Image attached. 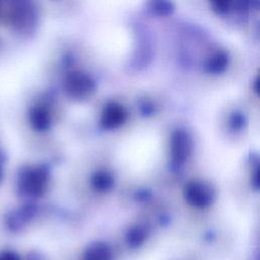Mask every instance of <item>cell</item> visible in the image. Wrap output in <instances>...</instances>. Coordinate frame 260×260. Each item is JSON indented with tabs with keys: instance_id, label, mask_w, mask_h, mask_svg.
<instances>
[{
	"instance_id": "5bb4252c",
	"label": "cell",
	"mask_w": 260,
	"mask_h": 260,
	"mask_svg": "<svg viewBox=\"0 0 260 260\" xmlns=\"http://www.w3.org/2000/svg\"><path fill=\"white\" fill-rule=\"evenodd\" d=\"M0 260H20L19 256L11 251H4L0 253Z\"/></svg>"
},
{
	"instance_id": "ba28073f",
	"label": "cell",
	"mask_w": 260,
	"mask_h": 260,
	"mask_svg": "<svg viewBox=\"0 0 260 260\" xmlns=\"http://www.w3.org/2000/svg\"><path fill=\"white\" fill-rule=\"evenodd\" d=\"M229 64V55L225 51H217L211 55L205 63V70L209 73H220Z\"/></svg>"
},
{
	"instance_id": "2e32d148",
	"label": "cell",
	"mask_w": 260,
	"mask_h": 260,
	"mask_svg": "<svg viewBox=\"0 0 260 260\" xmlns=\"http://www.w3.org/2000/svg\"><path fill=\"white\" fill-rule=\"evenodd\" d=\"M251 185L255 190L259 189V168L258 166L254 170V174L252 175V180H251Z\"/></svg>"
},
{
	"instance_id": "5b68a950",
	"label": "cell",
	"mask_w": 260,
	"mask_h": 260,
	"mask_svg": "<svg viewBox=\"0 0 260 260\" xmlns=\"http://www.w3.org/2000/svg\"><path fill=\"white\" fill-rule=\"evenodd\" d=\"M127 119V112L125 108L116 103H108L102 113V125L106 129H116L122 126Z\"/></svg>"
},
{
	"instance_id": "9c48e42d",
	"label": "cell",
	"mask_w": 260,
	"mask_h": 260,
	"mask_svg": "<svg viewBox=\"0 0 260 260\" xmlns=\"http://www.w3.org/2000/svg\"><path fill=\"white\" fill-rule=\"evenodd\" d=\"M91 184L98 191L110 190L114 185L112 175L106 171H98L91 177Z\"/></svg>"
},
{
	"instance_id": "e0dca14e",
	"label": "cell",
	"mask_w": 260,
	"mask_h": 260,
	"mask_svg": "<svg viewBox=\"0 0 260 260\" xmlns=\"http://www.w3.org/2000/svg\"><path fill=\"white\" fill-rule=\"evenodd\" d=\"M151 193L149 190H146V189H142V190H139L136 194H135V197L137 200H147L149 197H150Z\"/></svg>"
},
{
	"instance_id": "3957f363",
	"label": "cell",
	"mask_w": 260,
	"mask_h": 260,
	"mask_svg": "<svg viewBox=\"0 0 260 260\" xmlns=\"http://www.w3.org/2000/svg\"><path fill=\"white\" fill-rule=\"evenodd\" d=\"M183 194L186 201L197 208H205L209 206L215 196L213 188L200 181H192L186 184Z\"/></svg>"
},
{
	"instance_id": "30bf717a",
	"label": "cell",
	"mask_w": 260,
	"mask_h": 260,
	"mask_svg": "<svg viewBox=\"0 0 260 260\" xmlns=\"http://www.w3.org/2000/svg\"><path fill=\"white\" fill-rule=\"evenodd\" d=\"M147 238V230L142 225H136L131 228L126 234V242L129 247H139Z\"/></svg>"
},
{
	"instance_id": "8992f818",
	"label": "cell",
	"mask_w": 260,
	"mask_h": 260,
	"mask_svg": "<svg viewBox=\"0 0 260 260\" xmlns=\"http://www.w3.org/2000/svg\"><path fill=\"white\" fill-rule=\"evenodd\" d=\"M113 252L105 242H93L88 245L83 254V260H112Z\"/></svg>"
},
{
	"instance_id": "52a82bcc",
	"label": "cell",
	"mask_w": 260,
	"mask_h": 260,
	"mask_svg": "<svg viewBox=\"0 0 260 260\" xmlns=\"http://www.w3.org/2000/svg\"><path fill=\"white\" fill-rule=\"evenodd\" d=\"M29 121L31 127L37 131H45L51 125V117L43 107H35L29 112Z\"/></svg>"
},
{
	"instance_id": "7a4b0ae2",
	"label": "cell",
	"mask_w": 260,
	"mask_h": 260,
	"mask_svg": "<svg viewBox=\"0 0 260 260\" xmlns=\"http://www.w3.org/2000/svg\"><path fill=\"white\" fill-rule=\"evenodd\" d=\"M64 88L69 96L80 101L92 94L95 89V83L87 74L80 71H72L64 79Z\"/></svg>"
},
{
	"instance_id": "277c9868",
	"label": "cell",
	"mask_w": 260,
	"mask_h": 260,
	"mask_svg": "<svg viewBox=\"0 0 260 260\" xmlns=\"http://www.w3.org/2000/svg\"><path fill=\"white\" fill-rule=\"evenodd\" d=\"M193 148V141L190 134L182 129L173 132L171 137V152L173 164L180 166L190 156Z\"/></svg>"
},
{
	"instance_id": "8fae6325",
	"label": "cell",
	"mask_w": 260,
	"mask_h": 260,
	"mask_svg": "<svg viewBox=\"0 0 260 260\" xmlns=\"http://www.w3.org/2000/svg\"><path fill=\"white\" fill-rule=\"evenodd\" d=\"M149 8L153 13L165 16L171 14L174 11L175 5L170 1H151L149 2Z\"/></svg>"
},
{
	"instance_id": "4fadbf2b",
	"label": "cell",
	"mask_w": 260,
	"mask_h": 260,
	"mask_svg": "<svg viewBox=\"0 0 260 260\" xmlns=\"http://www.w3.org/2000/svg\"><path fill=\"white\" fill-rule=\"evenodd\" d=\"M213 10L218 14H224L230 10V2L228 1H215L211 3Z\"/></svg>"
},
{
	"instance_id": "ac0fdd59",
	"label": "cell",
	"mask_w": 260,
	"mask_h": 260,
	"mask_svg": "<svg viewBox=\"0 0 260 260\" xmlns=\"http://www.w3.org/2000/svg\"><path fill=\"white\" fill-rule=\"evenodd\" d=\"M253 88H254V91L258 94L259 93V76H256L253 83Z\"/></svg>"
},
{
	"instance_id": "6da1fadb",
	"label": "cell",
	"mask_w": 260,
	"mask_h": 260,
	"mask_svg": "<svg viewBox=\"0 0 260 260\" xmlns=\"http://www.w3.org/2000/svg\"><path fill=\"white\" fill-rule=\"evenodd\" d=\"M49 171L46 167L27 169L20 177V189L32 197L41 196L47 189Z\"/></svg>"
},
{
	"instance_id": "7c38bea8",
	"label": "cell",
	"mask_w": 260,
	"mask_h": 260,
	"mask_svg": "<svg viewBox=\"0 0 260 260\" xmlns=\"http://www.w3.org/2000/svg\"><path fill=\"white\" fill-rule=\"evenodd\" d=\"M246 124V117L242 112L236 111L230 117V125L234 130L242 129Z\"/></svg>"
},
{
	"instance_id": "9a60e30c",
	"label": "cell",
	"mask_w": 260,
	"mask_h": 260,
	"mask_svg": "<svg viewBox=\"0 0 260 260\" xmlns=\"http://www.w3.org/2000/svg\"><path fill=\"white\" fill-rule=\"evenodd\" d=\"M154 111V108L151 104L149 103H143L141 106H140V112L142 113V115L144 116H148V115H151Z\"/></svg>"
}]
</instances>
